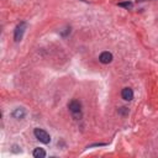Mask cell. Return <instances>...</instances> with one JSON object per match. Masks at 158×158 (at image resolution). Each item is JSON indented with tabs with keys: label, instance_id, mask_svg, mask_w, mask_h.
<instances>
[{
	"label": "cell",
	"instance_id": "cell-1",
	"mask_svg": "<svg viewBox=\"0 0 158 158\" xmlns=\"http://www.w3.org/2000/svg\"><path fill=\"white\" fill-rule=\"evenodd\" d=\"M35 136L42 143H49V141H51V136L42 128H35Z\"/></svg>",
	"mask_w": 158,
	"mask_h": 158
},
{
	"label": "cell",
	"instance_id": "cell-2",
	"mask_svg": "<svg viewBox=\"0 0 158 158\" xmlns=\"http://www.w3.org/2000/svg\"><path fill=\"white\" fill-rule=\"evenodd\" d=\"M68 107H69V110H70L73 114H79V112H80V109H81V104H80L78 100H72V101L68 104Z\"/></svg>",
	"mask_w": 158,
	"mask_h": 158
},
{
	"label": "cell",
	"instance_id": "cell-3",
	"mask_svg": "<svg viewBox=\"0 0 158 158\" xmlns=\"http://www.w3.org/2000/svg\"><path fill=\"white\" fill-rule=\"evenodd\" d=\"M121 96L123 100L126 101H131L133 99V91L131 88H123L122 91H121Z\"/></svg>",
	"mask_w": 158,
	"mask_h": 158
},
{
	"label": "cell",
	"instance_id": "cell-4",
	"mask_svg": "<svg viewBox=\"0 0 158 158\" xmlns=\"http://www.w3.org/2000/svg\"><path fill=\"white\" fill-rule=\"evenodd\" d=\"M25 28H26V23H25V22L20 23V25L16 27V30H15V41H20V40L22 38V33H23Z\"/></svg>",
	"mask_w": 158,
	"mask_h": 158
},
{
	"label": "cell",
	"instance_id": "cell-5",
	"mask_svg": "<svg viewBox=\"0 0 158 158\" xmlns=\"http://www.w3.org/2000/svg\"><path fill=\"white\" fill-rule=\"evenodd\" d=\"M99 60L101 63H104V64H107V63H110L112 60V54L110 52H102L100 54V57H99Z\"/></svg>",
	"mask_w": 158,
	"mask_h": 158
},
{
	"label": "cell",
	"instance_id": "cell-6",
	"mask_svg": "<svg viewBox=\"0 0 158 158\" xmlns=\"http://www.w3.org/2000/svg\"><path fill=\"white\" fill-rule=\"evenodd\" d=\"M33 157H36V158H44V157H46L44 149H43V148H36V149L33 151Z\"/></svg>",
	"mask_w": 158,
	"mask_h": 158
},
{
	"label": "cell",
	"instance_id": "cell-7",
	"mask_svg": "<svg viewBox=\"0 0 158 158\" xmlns=\"http://www.w3.org/2000/svg\"><path fill=\"white\" fill-rule=\"evenodd\" d=\"M23 115H25V111H23L22 109H16V111L14 112V116H15V117H17V118L22 117Z\"/></svg>",
	"mask_w": 158,
	"mask_h": 158
},
{
	"label": "cell",
	"instance_id": "cell-8",
	"mask_svg": "<svg viewBox=\"0 0 158 158\" xmlns=\"http://www.w3.org/2000/svg\"><path fill=\"white\" fill-rule=\"evenodd\" d=\"M120 6H125V7H132V2H120Z\"/></svg>",
	"mask_w": 158,
	"mask_h": 158
}]
</instances>
